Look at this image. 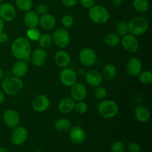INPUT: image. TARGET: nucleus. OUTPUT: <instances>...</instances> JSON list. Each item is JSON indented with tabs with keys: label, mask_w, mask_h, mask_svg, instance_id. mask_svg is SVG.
<instances>
[{
	"label": "nucleus",
	"mask_w": 152,
	"mask_h": 152,
	"mask_svg": "<svg viewBox=\"0 0 152 152\" xmlns=\"http://www.w3.org/2000/svg\"><path fill=\"white\" fill-rule=\"evenodd\" d=\"M121 44L123 48L129 53H134L139 49L140 42L137 37L128 34L122 37Z\"/></svg>",
	"instance_id": "obj_11"
},
{
	"label": "nucleus",
	"mask_w": 152,
	"mask_h": 152,
	"mask_svg": "<svg viewBox=\"0 0 152 152\" xmlns=\"http://www.w3.org/2000/svg\"><path fill=\"white\" fill-rule=\"evenodd\" d=\"M120 37H119L116 33L111 32L108 33L105 35L104 41L105 43L108 46L111 48H115L120 44Z\"/></svg>",
	"instance_id": "obj_29"
},
{
	"label": "nucleus",
	"mask_w": 152,
	"mask_h": 152,
	"mask_svg": "<svg viewBox=\"0 0 152 152\" xmlns=\"http://www.w3.org/2000/svg\"><path fill=\"white\" fill-rule=\"evenodd\" d=\"M4 123L10 129L19 126L20 122V117L16 111L13 109H7L4 112L2 115Z\"/></svg>",
	"instance_id": "obj_13"
},
{
	"label": "nucleus",
	"mask_w": 152,
	"mask_h": 152,
	"mask_svg": "<svg viewBox=\"0 0 152 152\" xmlns=\"http://www.w3.org/2000/svg\"><path fill=\"white\" fill-rule=\"evenodd\" d=\"M38 42L41 48L45 49V50L49 48L53 44V39H52L51 35L48 33L41 34L39 39H38Z\"/></svg>",
	"instance_id": "obj_28"
},
{
	"label": "nucleus",
	"mask_w": 152,
	"mask_h": 152,
	"mask_svg": "<svg viewBox=\"0 0 152 152\" xmlns=\"http://www.w3.org/2000/svg\"><path fill=\"white\" fill-rule=\"evenodd\" d=\"M4 22L0 18V33L4 31Z\"/></svg>",
	"instance_id": "obj_44"
},
{
	"label": "nucleus",
	"mask_w": 152,
	"mask_h": 152,
	"mask_svg": "<svg viewBox=\"0 0 152 152\" xmlns=\"http://www.w3.org/2000/svg\"><path fill=\"white\" fill-rule=\"evenodd\" d=\"M28 137V132L25 128L22 126H16L13 128L10 135V140L14 145L20 146L26 142Z\"/></svg>",
	"instance_id": "obj_8"
},
{
	"label": "nucleus",
	"mask_w": 152,
	"mask_h": 152,
	"mask_svg": "<svg viewBox=\"0 0 152 152\" xmlns=\"http://www.w3.org/2000/svg\"><path fill=\"white\" fill-rule=\"evenodd\" d=\"M69 137L73 143L75 145H80L83 143L86 140V132L81 126H75L70 129Z\"/></svg>",
	"instance_id": "obj_16"
},
{
	"label": "nucleus",
	"mask_w": 152,
	"mask_h": 152,
	"mask_svg": "<svg viewBox=\"0 0 152 152\" xmlns=\"http://www.w3.org/2000/svg\"><path fill=\"white\" fill-rule=\"evenodd\" d=\"M50 106V100L45 95L39 94L35 96L32 100V108L38 113L45 112Z\"/></svg>",
	"instance_id": "obj_14"
},
{
	"label": "nucleus",
	"mask_w": 152,
	"mask_h": 152,
	"mask_svg": "<svg viewBox=\"0 0 152 152\" xmlns=\"http://www.w3.org/2000/svg\"><path fill=\"white\" fill-rule=\"evenodd\" d=\"M116 34L119 37H124L129 34V25L126 21H120L116 25Z\"/></svg>",
	"instance_id": "obj_31"
},
{
	"label": "nucleus",
	"mask_w": 152,
	"mask_h": 152,
	"mask_svg": "<svg viewBox=\"0 0 152 152\" xmlns=\"http://www.w3.org/2000/svg\"><path fill=\"white\" fill-rule=\"evenodd\" d=\"M3 79H4V71L0 68V81H1Z\"/></svg>",
	"instance_id": "obj_46"
},
{
	"label": "nucleus",
	"mask_w": 152,
	"mask_h": 152,
	"mask_svg": "<svg viewBox=\"0 0 152 152\" xmlns=\"http://www.w3.org/2000/svg\"><path fill=\"white\" fill-rule=\"evenodd\" d=\"M71 61V56L67 51L59 50L54 55V62L59 68H65L68 67Z\"/></svg>",
	"instance_id": "obj_18"
},
{
	"label": "nucleus",
	"mask_w": 152,
	"mask_h": 152,
	"mask_svg": "<svg viewBox=\"0 0 152 152\" xmlns=\"http://www.w3.org/2000/svg\"><path fill=\"white\" fill-rule=\"evenodd\" d=\"M39 25H40V26L45 31H50L56 26V19L53 15L48 13L46 14L42 15L39 18Z\"/></svg>",
	"instance_id": "obj_23"
},
{
	"label": "nucleus",
	"mask_w": 152,
	"mask_h": 152,
	"mask_svg": "<svg viewBox=\"0 0 152 152\" xmlns=\"http://www.w3.org/2000/svg\"><path fill=\"white\" fill-rule=\"evenodd\" d=\"M86 81L91 87H97L102 83V74L96 70H90L86 75Z\"/></svg>",
	"instance_id": "obj_19"
},
{
	"label": "nucleus",
	"mask_w": 152,
	"mask_h": 152,
	"mask_svg": "<svg viewBox=\"0 0 152 152\" xmlns=\"http://www.w3.org/2000/svg\"><path fill=\"white\" fill-rule=\"evenodd\" d=\"M88 109V104L86 103L84 100L77 101V102H75L74 110H75V111L77 113V114H85V113L87 112Z\"/></svg>",
	"instance_id": "obj_35"
},
{
	"label": "nucleus",
	"mask_w": 152,
	"mask_h": 152,
	"mask_svg": "<svg viewBox=\"0 0 152 152\" xmlns=\"http://www.w3.org/2000/svg\"><path fill=\"white\" fill-rule=\"evenodd\" d=\"M10 50L13 56L17 60H26L32 52L31 42L26 37H18L12 42Z\"/></svg>",
	"instance_id": "obj_1"
},
{
	"label": "nucleus",
	"mask_w": 152,
	"mask_h": 152,
	"mask_svg": "<svg viewBox=\"0 0 152 152\" xmlns=\"http://www.w3.org/2000/svg\"><path fill=\"white\" fill-rule=\"evenodd\" d=\"M96 53L91 48H83L79 53V60L86 67L93 66L96 62Z\"/></svg>",
	"instance_id": "obj_7"
},
{
	"label": "nucleus",
	"mask_w": 152,
	"mask_h": 152,
	"mask_svg": "<svg viewBox=\"0 0 152 152\" xmlns=\"http://www.w3.org/2000/svg\"><path fill=\"white\" fill-rule=\"evenodd\" d=\"M62 3L68 7H71L75 6L79 2V0H61Z\"/></svg>",
	"instance_id": "obj_41"
},
{
	"label": "nucleus",
	"mask_w": 152,
	"mask_h": 152,
	"mask_svg": "<svg viewBox=\"0 0 152 152\" xmlns=\"http://www.w3.org/2000/svg\"><path fill=\"white\" fill-rule=\"evenodd\" d=\"M128 152H141L142 151V148L140 144L137 142H132L129 143V145L126 147Z\"/></svg>",
	"instance_id": "obj_39"
},
{
	"label": "nucleus",
	"mask_w": 152,
	"mask_h": 152,
	"mask_svg": "<svg viewBox=\"0 0 152 152\" xmlns=\"http://www.w3.org/2000/svg\"><path fill=\"white\" fill-rule=\"evenodd\" d=\"M96 0H79V2L84 8L89 9L95 4Z\"/></svg>",
	"instance_id": "obj_40"
},
{
	"label": "nucleus",
	"mask_w": 152,
	"mask_h": 152,
	"mask_svg": "<svg viewBox=\"0 0 152 152\" xmlns=\"http://www.w3.org/2000/svg\"><path fill=\"white\" fill-rule=\"evenodd\" d=\"M128 25H129V34L137 37L146 33L149 27V22L148 19L144 16H137L133 18L128 23Z\"/></svg>",
	"instance_id": "obj_3"
},
{
	"label": "nucleus",
	"mask_w": 152,
	"mask_h": 152,
	"mask_svg": "<svg viewBox=\"0 0 152 152\" xmlns=\"http://www.w3.org/2000/svg\"><path fill=\"white\" fill-rule=\"evenodd\" d=\"M94 94V97L96 100L102 101L106 99L107 96H108V91H107L105 88L99 86L95 88Z\"/></svg>",
	"instance_id": "obj_33"
},
{
	"label": "nucleus",
	"mask_w": 152,
	"mask_h": 152,
	"mask_svg": "<svg viewBox=\"0 0 152 152\" xmlns=\"http://www.w3.org/2000/svg\"><path fill=\"white\" fill-rule=\"evenodd\" d=\"M34 152H44V151H41V150H38V151H34Z\"/></svg>",
	"instance_id": "obj_48"
},
{
	"label": "nucleus",
	"mask_w": 152,
	"mask_h": 152,
	"mask_svg": "<svg viewBox=\"0 0 152 152\" xmlns=\"http://www.w3.org/2000/svg\"><path fill=\"white\" fill-rule=\"evenodd\" d=\"M0 152H7V149L4 148H0Z\"/></svg>",
	"instance_id": "obj_47"
},
{
	"label": "nucleus",
	"mask_w": 152,
	"mask_h": 152,
	"mask_svg": "<svg viewBox=\"0 0 152 152\" xmlns=\"http://www.w3.org/2000/svg\"><path fill=\"white\" fill-rule=\"evenodd\" d=\"M16 17V10L13 4L9 2L0 4V18L4 22H10Z\"/></svg>",
	"instance_id": "obj_9"
},
{
	"label": "nucleus",
	"mask_w": 152,
	"mask_h": 152,
	"mask_svg": "<svg viewBox=\"0 0 152 152\" xmlns=\"http://www.w3.org/2000/svg\"><path fill=\"white\" fill-rule=\"evenodd\" d=\"M132 6L134 9L139 13H145L149 9L148 0H133Z\"/></svg>",
	"instance_id": "obj_26"
},
{
	"label": "nucleus",
	"mask_w": 152,
	"mask_h": 152,
	"mask_svg": "<svg viewBox=\"0 0 152 152\" xmlns=\"http://www.w3.org/2000/svg\"><path fill=\"white\" fill-rule=\"evenodd\" d=\"M101 74H102L103 80L109 81L115 77L116 74H117V68L114 64H107L102 68Z\"/></svg>",
	"instance_id": "obj_25"
},
{
	"label": "nucleus",
	"mask_w": 152,
	"mask_h": 152,
	"mask_svg": "<svg viewBox=\"0 0 152 152\" xmlns=\"http://www.w3.org/2000/svg\"><path fill=\"white\" fill-rule=\"evenodd\" d=\"M126 145L123 142L120 140L115 141L110 146V152H124Z\"/></svg>",
	"instance_id": "obj_36"
},
{
	"label": "nucleus",
	"mask_w": 152,
	"mask_h": 152,
	"mask_svg": "<svg viewBox=\"0 0 152 152\" xmlns=\"http://www.w3.org/2000/svg\"><path fill=\"white\" fill-rule=\"evenodd\" d=\"M23 22L28 28H36L39 24V16L36 11L31 10L25 12L24 15Z\"/></svg>",
	"instance_id": "obj_20"
},
{
	"label": "nucleus",
	"mask_w": 152,
	"mask_h": 152,
	"mask_svg": "<svg viewBox=\"0 0 152 152\" xmlns=\"http://www.w3.org/2000/svg\"><path fill=\"white\" fill-rule=\"evenodd\" d=\"M27 38L30 40V41L37 42L39 39L41 33L38 29L36 28H28L26 31Z\"/></svg>",
	"instance_id": "obj_34"
},
{
	"label": "nucleus",
	"mask_w": 152,
	"mask_h": 152,
	"mask_svg": "<svg viewBox=\"0 0 152 152\" xmlns=\"http://www.w3.org/2000/svg\"><path fill=\"white\" fill-rule=\"evenodd\" d=\"M88 16L91 20L98 25L105 24L110 19V13L108 9L101 4H94L88 10Z\"/></svg>",
	"instance_id": "obj_4"
},
{
	"label": "nucleus",
	"mask_w": 152,
	"mask_h": 152,
	"mask_svg": "<svg viewBox=\"0 0 152 152\" xmlns=\"http://www.w3.org/2000/svg\"><path fill=\"white\" fill-rule=\"evenodd\" d=\"M74 23V19L71 15L67 14L65 15L62 18V25H63L65 29L71 28Z\"/></svg>",
	"instance_id": "obj_37"
},
{
	"label": "nucleus",
	"mask_w": 152,
	"mask_h": 152,
	"mask_svg": "<svg viewBox=\"0 0 152 152\" xmlns=\"http://www.w3.org/2000/svg\"><path fill=\"white\" fill-rule=\"evenodd\" d=\"M4 0H0V4H1L2 2H4Z\"/></svg>",
	"instance_id": "obj_49"
},
{
	"label": "nucleus",
	"mask_w": 152,
	"mask_h": 152,
	"mask_svg": "<svg viewBox=\"0 0 152 152\" xmlns=\"http://www.w3.org/2000/svg\"><path fill=\"white\" fill-rule=\"evenodd\" d=\"M28 71V65L25 60H18L12 67V74L14 77L22 78Z\"/></svg>",
	"instance_id": "obj_21"
},
{
	"label": "nucleus",
	"mask_w": 152,
	"mask_h": 152,
	"mask_svg": "<svg viewBox=\"0 0 152 152\" xmlns=\"http://www.w3.org/2000/svg\"><path fill=\"white\" fill-rule=\"evenodd\" d=\"M54 128L56 131L60 132H65L70 130L71 128V123L66 118H60L54 123Z\"/></svg>",
	"instance_id": "obj_27"
},
{
	"label": "nucleus",
	"mask_w": 152,
	"mask_h": 152,
	"mask_svg": "<svg viewBox=\"0 0 152 152\" xmlns=\"http://www.w3.org/2000/svg\"><path fill=\"white\" fill-rule=\"evenodd\" d=\"M71 88V98L75 102L84 100L86 99L88 94V91L85 85L83 83H76Z\"/></svg>",
	"instance_id": "obj_17"
},
{
	"label": "nucleus",
	"mask_w": 152,
	"mask_h": 152,
	"mask_svg": "<svg viewBox=\"0 0 152 152\" xmlns=\"http://www.w3.org/2000/svg\"><path fill=\"white\" fill-rule=\"evenodd\" d=\"M138 80L142 84L150 85L152 83V73L149 71H141L137 76Z\"/></svg>",
	"instance_id": "obj_32"
},
{
	"label": "nucleus",
	"mask_w": 152,
	"mask_h": 152,
	"mask_svg": "<svg viewBox=\"0 0 152 152\" xmlns=\"http://www.w3.org/2000/svg\"><path fill=\"white\" fill-rule=\"evenodd\" d=\"M24 83L21 78L8 77L1 80V90L4 94L10 96L18 94L23 89Z\"/></svg>",
	"instance_id": "obj_2"
},
{
	"label": "nucleus",
	"mask_w": 152,
	"mask_h": 152,
	"mask_svg": "<svg viewBox=\"0 0 152 152\" xmlns=\"http://www.w3.org/2000/svg\"><path fill=\"white\" fill-rule=\"evenodd\" d=\"M98 113L104 119L109 120L117 116L119 107L117 102L111 99H104L100 101L97 108Z\"/></svg>",
	"instance_id": "obj_5"
},
{
	"label": "nucleus",
	"mask_w": 152,
	"mask_h": 152,
	"mask_svg": "<svg viewBox=\"0 0 152 152\" xmlns=\"http://www.w3.org/2000/svg\"><path fill=\"white\" fill-rule=\"evenodd\" d=\"M114 3L117 6L121 5L122 3H123V0H114Z\"/></svg>",
	"instance_id": "obj_45"
},
{
	"label": "nucleus",
	"mask_w": 152,
	"mask_h": 152,
	"mask_svg": "<svg viewBox=\"0 0 152 152\" xmlns=\"http://www.w3.org/2000/svg\"><path fill=\"white\" fill-rule=\"evenodd\" d=\"M4 99H5V94L4 93L2 90L0 89V105L4 102Z\"/></svg>",
	"instance_id": "obj_43"
},
{
	"label": "nucleus",
	"mask_w": 152,
	"mask_h": 152,
	"mask_svg": "<svg viewBox=\"0 0 152 152\" xmlns=\"http://www.w3.org/2000/svg\"><path fill=\"white\" fill-rule=\"evenodd\" d=\"M9 39V37H8V34L7 33L2 32L0 33V43H6Z\"/></svg>",
	"instance_id": "obj_42"
},
{
	"label": "nucleus",
	"mask_w": 152,
	"mask_h": 152,
	"mask_svg": "<svg viewBox=\"0 0 152 152\" xmlns=\"http://www.w3.org/2000/svg\"><path fill=\"white\" fill-rule=\"evenodd\" d=\"M75 101L71 97H65L60 100L58 105V109L60 113L63 114H68L74 110Z\"/></svg>",
	"instance_id": "obj_22"
},
{
	"label": "nucleus",
	"mask_w": 152,
	"mask_h": 152,
	"mask_svg": "<svg viewBox=\"0 0 152 152\" xmlns=\"http://www.w3.org/2000/svg\"><path fill=\"white\" fill-rule=\"evenodd\" d=\"M134 116L140 123H145L150 118V111L143 105H138L134 109Z\"/></svg>",
	"instance_id": "obj_24"
},
{
	"label": "nucleus",
	"mask_w": 152,
	"mask_h": 152,
	"mask_svg": "<svg viewBox=\"0 0 152 152\" xmlns=\"http://www.w3.org/2000/svg\"><path fill=\"white\" fill-rule=\"evenodd\" d=\"M16 152H24V151H16Z\"/></svg>",
	"instance_id": "obj_50"
},
{
	"label": "nucleus",
	"mask_w": 152,
	"mask_h": 152,
	"mask_svg": "<svg viewBox=\"0 0 152 152\" xmlns=\"http://www.w3.org/2000/svg\"><path fill=\"white\" fill-rule=\"evenodd\" d=\"M15 4L19 10L27 12L32 9L34 3L32 0H15Z\"/></svg>",
	"instance_id": "obj_30"
},
{
	"label": "nucleus",
	"mask_w": 152,
	"mask_h": 152,
	"mask_svg": "<svg viewBox=\"0 0 152 152\" xmlns=\"http://www.w3.org/2000/svg\"><path fill=\"white\" fill-rule=\"evenodd\" d=\"M142 70V64L137 57L131 58L126 65V73L131 77H137Z\"/></svg>",
	"instance_id": "obj_15"
},
{
	"label": "nucleus",
	"mask_w": 152,
	"mask_h": 152,
	"mask_svg": "<svg viewBox=\"0 0 152 152\" xmlns=\"http://www.w3.org/2000/svg\"><path fill=\"white\" fill-rule=\"evenodd\" d=\"M59 80L65 87H71L77 81V73L71 68H62L59 74Z\"/></svg>",
	"instance_id": "obj_10"
},
{
	"label": "nucleus",
	"mask_w": 152,
	"mask_h": 152,
	"mask_svg": "<svg viewBox=\"0 0 152 152\" xmlns=\"http://www.w3.org/2000/svg\"><path fill=\"white\" fill-rule=\"evenodd\" d=\"M36 13L38 15H44L46 13H48L49 11V7L47 4H44V3H42V4H38L36 7Z\"/></svg>",
	"instance_id": "obj_38"
},
{
	"label": "nucleus",
	"mask_w": 152,
	"mask_h": 152,
	"mask_svg": "<svg viewBox=\"0 0 152 152\" xmlns=\"http://www.w3.org/2000/svg\"><path fill=\"white\" fill-rule=\"evenodd\" d=\"M48 53L46 50L42 48H37L31 52V61L34 66L37 68L42 67L46 63L48 59Z\"/></svg>",
	"instance_id": "obj_12"
},
{
	"label": "nucleus",
	"mask_w": 152,
	"mask_h": 152,
	"mask_svg": "<svg viewBox=\"0 0 152 152\" xmlns=\"http://www.w3.org/2000/svg\"><path fill=\"white\" fill-rule=\"evenodd\" d=\"M51 37L53 42L59 48H65L69 45L71 38L69 33L65 28H57L53 31Z\"/></svg>",
	"instance_id": "obj_6"
}]
</instances>
